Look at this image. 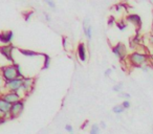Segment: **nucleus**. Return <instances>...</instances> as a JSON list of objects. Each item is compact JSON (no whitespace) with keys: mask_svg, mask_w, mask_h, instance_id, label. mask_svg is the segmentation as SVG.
I'll return each mask as SVG.
<instances>
[{"mask_svg":"<svg viewBox=\"0 0 153 134\" xmlns=\"http://www.w3.org/2000/svg\"><path fill=\"white\" fill-rule=\"evenodd\" d=\"M0 76L3 78L5 82L12 81V80L21 78L23 79V75L21 73V68L18 64H11V65L3 66L0 68Z\"/></svg>","mask_w":153,"mask_h":134,"instance_id":"1","label":"nucleus"},{"mask_svg":"<svg viewBox=\"0 0 153 134\" xmlns=\"http://www.w3.org/2000/svg\"><path fill=\"white\" fill-rule=\"evenodd\" d=\"M22 83H23V79L18 78V79L5 82L3 88H5L9 92H19L22 89Z\"/></svg>","mask_w":153,"mask_h":134,"instance_id":"2","label":"nucleus"},{"mask_svg":"<svg viewBox=\"0 0 153 134\" xmlns=\"http://www.w3.org/2000/svg\"><path fill=\"white\" fill-rule=\"evenodd\" d=\"M24 106H25V103H24L23 100L19 101V102H17L16 104L12 105L11 110H10V113H9L10 118H17V117H19L20 115L22 114V112H23Z\"/></svg>","mask_w":153,"mask_h":134,"instance_id":"3","label":"nucleus"},{"mask_svg":"<svg viewBox=\"0 0 153 134\" xmlns=\"http://www.w3.org/2000/svg\"><path fill=\"white\" fill-rule=\"evenodd\" d=\"M147 58L145 55L140 53H133L129 56V61L134 66H142L146 62Z\"/></svg>","mask_w":153,"mask_h":134,"instance_id":"4","label":"nucleus"},{"mask_svg":"<svg viewBox=\"0 0 153 134\" xmlns=\"http://www.w3.org/2000/svg\"><path fill=\"white\" fill-rule=\"evenodd\" d=\"M1 96H2L3 100L7 101L11 105L16 104L17 102L22 100V96L19 92H7V93H3Z\"/></svg>","mask_w":153,"mask_h":134,"instance_id":"5","label":"nucleus"},{"mask_svg":"<svg viewBox=\"0 0 153 134\" xmlns=\"http://www.w3.org/2000/svg\"><path fill=\"white\" fill-rule=\"evenodd\" d=\"M15 47L13 45H2V46H0V53L7 60H9L10 62H12L13 64H15L13 59V51Z\"/></svg>","mask_w":153,"mask_h":134,"instance_id":"6","label":"nucleus"},{"mask_svg":"<svg viewBox=\"0 0 153 134\" xmlns=\"http://www.w3.org/2000/svg\"><path fill=\"white\" fill-rule=\"evenodd\" d=\"M112 53L120 60H124L127 56V48L123 43H117L115 46L112 47Z\"/></svg>","mask_w":153,"mask_h":134,"instance_id":"7","label":"nucleus"},{"mask_svg":"<svg viewBox=\"0 0 153 134\" xmlns=\"http://www.w3.org/2000/svg\"><path fill=\"white\" fill-rule=\"evenodd\" d=\"M14 39V33L12 30H3L0 33V42L3 45H11Z\"/></svg>","mask_w":153,"mask_h":134,"instance_id":"8","label":"nucleus"},{"mask_svg":"<svg viewBox=\"0 0 153 134\" xmlns=\"http://www.w3.org/2000/svg\"><path fill=\"white\" fill-rule=\"evenodd\" d=\"M76 53H78V58L81 62L87 61V49H86V45L84 42L79 43L76 47Z\"/></svg>","mask_w":153,"mask_h":134,"instance_id":"9","label":"nucleus"},{"mask_svg":"<svg viewBox=\"0 0 153 134\" xmlns=\"http://www.w3.org/2000/svg\"><path fill=\"white\" fill-rule=\"evenodd\" d=\"M35 81L32 78H23V83H22V91L24 93H30V90L34 87Z\"/></svg>","mask_w":153,"mask_h":134,"instance_id":"10","label":"nucleus"},{"mask_svg":"<svg viewBox=\"0 0 153 134\" xmlns=\"http://www.w3.org/2000/svg\"><path fill=\"white\" fill-rule=\"evenodd\" d=\"M11 107H12L11 104H9L7 101L3 100L2 96H0V110H2L4 113L9 114L10 110H11Z\"/></svg>","mask_w":153,"mask_h":134,"instance_id":"11","label":"nucleus"},{"mask_svg":"<svg viewBox=\"0 0 153 134\" xmlns=\"http://www.w3.org/2000/svg\"><path fill=\"white\" fill-rule=\"evenodd\" d=\"M127 20L136 26H140L142 24V20H140V17L138 15H129L127 17Z\"/></svg>","mask_w":153,"mask_h":134,"instance_id":"12","label":"nucleus"},{"mask_svg":"<svg viewBox=\"0 0 153 134\" xmlns=\"http://www.w3.org/2000/svg\"><path fill=\"white\" fill-rule=\"evenodd\" d=\"M19 51L25 57H37V56L41 55V53H36L35 50H30V49H19Z\"/></svg>","mask_w":153,"mask_h":134,"instance_id":"13","label":"nucleus"},{"mask_svg":"<svg viewBox=\"0 0 153 134\" xmlns=\"http://www.w3.org/2000/svg\"><path fill=\"white\" fill-rule=\"evenodd\" d=\"M84 35H85L86 39H87L88 41H91V38H92V25L91 24L88 25V27L84 30Z\"/></svg>","mask_w":153,"mask_h":134,"instance_id":"14","label":"nucleus"},{"mask_svg":"<svg viewBox=\"0 0 153 134\" xmlns=\"http://www.w3.org/2000/svg\"><path fill=\"white\" fill-rule=\"evenodd\" d=\"M101 133V128L99 125L97 124H94L90 128V131H89V134H100Z\"/></svg>","mask_w":153,"mask_h":134,"instance_id":"15","label":"nucleus"},{"mask_svg":"<svg viewBox=\"0 0 153 134\" xmlns=\"http://www.w3.org/2000/svg\"><path fill=\"white\" fill-rule=\"evenodd\" d=\"M112 111L115 114H121V113H123L125 111V109H124V107L122 105H117V106H114L112 108Z\"/></svg>","mask_w":153,"mask_h":134,"instance_id":"16","label":"nucleus"},{"mask_svg":"<svg viewBox=\"0 0 153 134\" xmlns=\"http://www.w3.org/2000/svg\"><path fill=\"white\" fill-rule=\"evenodd\" d=\"M43 57L45 58L44 64H43V69H47L49 67V65H51V58H49V56L44 55V53H43Z\"/></svg>","mask_w":153,"mask_h":134,"instance_id":"17","label":"nucleus"},{"mask_svg":"<svg viewBox=\"0 0 153 134\" xmlns=\"http://www.w3.org/2000/svg\"><path fill=\"white\" fill-rule=\"evenodd\" d=\"M122 88H123V83H119V84H117V85L113 86V87H112V90H113L114 92H121Z\"/></svg>","mask_w":153,"mask_h":134,"instance_id":"18","label":"nucleus"},{"mask_svg":"<svg viewBox=\"0 0 153 134\" xmlns=\"http://www.w3.org/2000/svg\"><path fill=\"white\" fill-rule=\"evenodd\" d=\"M45 3L49 7V9H56V2L53 0H45Z\"/></svg>","mask_w":153,"mask_h":134,"instance_id":"19","label":"nucleus"},{"mask_svg":"<svg viewBox=\"0 0 153 134\" xmlns=\"http://www.w3.org/2000/svg\"><path fill=\"white\" fill-rule=\"evenodd\" d=\"M117 27H119L121 30H125L126 28H127V24L124 23L123 21H121V22H117Z\"/></svg>","mask_w":153,"mask_h":134,"instance_id":"20","label":"nucleus"},{"mask_svg":"<svg viewBox=\"0 0 153 134\" xmlns=\"http://www.w3.org/2000/svg\"><path fill=\"white\" fill-rule=\"evenodd\" d=\"M65 130L70 134H72V132H74V128H72L71 125H66L65 126Z\"/></svg>","mask_w":153,"mask_h":134,"instance_id":"21","label":"nucleus"},{"mask_svg":"<svg viewBox=\"0 0 153 134\" xmlns=\"http://www.w3.org/2000/svg\"><path fill=\"white\" fill-rule=\"evenodd\" d=\"M122 106L124 107V109H128L130 107V103H129V101H127V100H125L123 103H122Z\"/></svg>","mask_w":153,"mask_h":134,"instance_id":"22","label":"nucleus"},{"mask_svg":"<svg viewBox=\"0 0 153 134\" xmlns=\"http://www.w3.org/2000/svg\"><path fill=\"white\" fill-rule=\"evenodd\" d=\"M111 73H112V68H108L104 71V76L105 77H109L111 75Z\"/></svg>","mask_w":153,"mask_h":134,"instance_id":"23","label":"nucleus"},{"mask_svg":"<svg viewBox=\"0 0 153 134\" xmlns=\"http://www.w3.org/2000/svg\"><path fill=\"white\" fill-rule=\"evenodd\" d=\"M120 96H121V98H130V94H128V93H124V92H121V93H120Z\"/></svg>","mask_w":153,"mask_h":134,"instance_id":"24","label":"nucleus"},{"mask_svg":"<svg viewBox=\"0 0 153 134\" xmlns=\"http://www.w3.org/2000/svg\"><path fill=\"white\" fill-rule=\"evenodd\" d=\"M63 46H64V49L67 50V39L66 38H63Z\"/></svg>","mask_w":153,"mask_h":134,"instance_id":"25","label":"nucleus"},{"mask_svg":"<svg viewBox=\"0 0 153 134\" xmlns=\"http://www.w3.org/2000/svg\"><path fill=\"white\" fill-rule=\"evenodd\" d=\"M100 128L105 129V128H106V123H105V121H101V123H100Z\"/></svg>","mask_w":153,"mask_h":134,"instance_id":"26","label":"nucleus"},{"mask_svg":"<svg viewBox=\"0 0 153 134\" xmlns=\"http://www.w3.org/2000/svg\"><path fill=\"white\" fill-rule=\"evenodd\" d=\"M45 19H46V21H51V18L49 17L48 15H46V14H45Z\"/></svg>","mask_w":153,"mask_h":134,"instance_id":"27","label":"nucleus"},{"mask_svg":"<svg viewBox=\"0 0 153 134\" xmlns=\"http://www.w3.org/2000/svg\"><path fill=\"white\" fill-rule=\"evenodd\" d=\"M5 121H7V119L2 118V117H0V125H1V124H3V123H4Z\"/></svg>","mask_w":153,"mask_h":134,"instance_id":"28","label":"nucleus"},{"mask_svg":"<svg viewBox=\"0 0 153 134\" xmlns=\"http://www.w3.org/2000/svg\"><path fill=\"white\" fill-rule=\"evenodd\" d=\"M150 43L153 45V36H151V37H150Z\"/></svg>","mask_w":153,"mask_h":134,"instance_id":"29","label":"nucleus"}]
</instances>
